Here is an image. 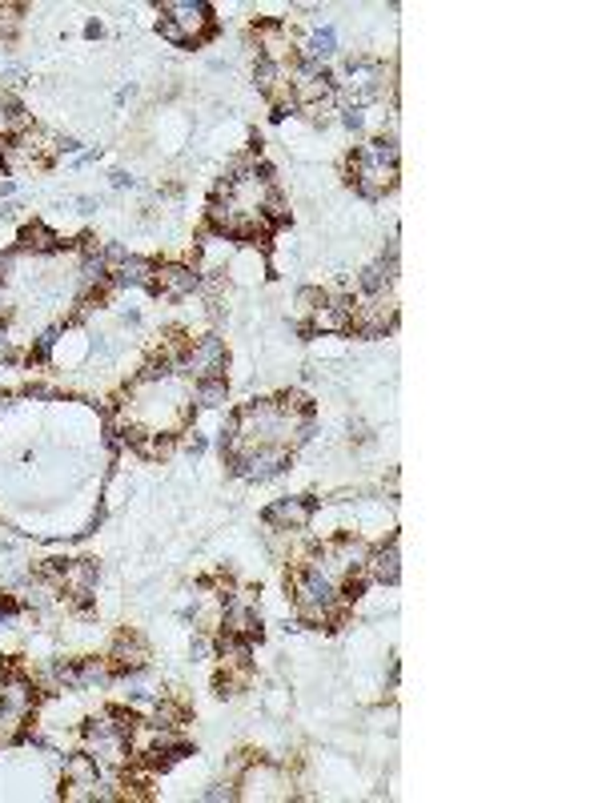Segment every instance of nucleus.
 <instances>
[{
  "instance_id": "obj_21",
  "label": "nucleus",
  "mask_w": 602,
  "mask_h": 803,
  "mask_svg": "<svg viewBox=\"0 0 602 803\" xmlns=\"http://www.w3.org/2000/svg\"><path fill=\"white\" fill-rule=\"evenodd\" d=\"M341 121H346V129L362 133V129H366V109H362V105H346V109H341Z\"/></svg>"
},
{
  "instance_id": "obj_23",
  "label": "nucleus",
  "mask_w": 602,
  "mask_h": 803,
  "mask_svg": "<svg viewBox=\"0 0 602 803\" xmlns=\"http://www.w3.org/2000/svg\"><path fill=\"white\" fill-rule=\"evenodd\" d=\"M205 799H210V803H221V799H237V792H233V787H229V784H213L210 792H205Z\"/></svg>"
},
{
  "instance_id": "obj_2",
  "label": "nucleus",
  "mask_w": 602,
  "mask_h": 803,
  "mask_svg": "<svg viewBox=\"0 0 602 803\" xmlns=\"http://www.w3.org/2000/svg\"><path fill=\"white\" fill-rule=\"evenodd\" d=\"M181 370H189L197 382L201 378H221V370H225V341L213 338V333L189 341V349H185V358H181Z\"/></svg>"
},
{
  "instance_id": "obj_18",
  "label": "nucleus",
  "mask_w": 602,
  "mask_h": 803,
  "mask_svg": "<svg viewBox=\"0 0 602 803\" xmlns=\"http://www.w3.org/2000/svg\"><path fill=\"white\" fill-rule=\"evenodd\" d=\"M225 398H229V390H225V378H201L197 382V402L201 406H225Z\"/></svg>"
},
{
  "instance_id": "obj_12",
  "label": "nucleus",
  "mask_w": 602,
  "mask_h": 803,
  "mask_svg": "<svg viewBox=\"0 0 602 803\" xmlns=\"http://www.w3.org/2000/svg\"><path fill=\"white\" fill-rule=\"evenodd\" d=\"M61 583H65V591H69L72 599H85V594L93 591V583H96V562H88V559L69 562L65 575H61Z\"/></svg>"
},
{
  "instance_id": "obj_28",
  "label": "nucleus",
  "mask_w": 602,
  "mask_h": 803,
  "mask_svg": "<svg viewBox=\"0 0 602 803\" xmlns=\"http://www.w3.org/2000/svg\"><path fill=\"white\" fill-rule=\"evenodd\" d=\"M189 450H193V455H201V450H205V438L193 434V438H189Z\"/></svg>"
},
{
  "instance_id": "obj_8",
  "label": "nucleus",
  "mask_w": 602,
  "mask_h": 803,
  "mask_svg": "<svg viewBox=\"0 0 602 803\" xmlns=\"http://www.w3.org/2000/svg\"><path fill=\"white\" fill-rule=\"evenodd\" d=\"M201 286V278L193 273V265H181V262H169V265H157L153 273V289L165 297H185Z\"/></svg>"
},
{
  "instance_id": "obj_26",
  "label": "nucleus",
  "mask_w": 602,
  "mask_h": 803,
  "mask_svg": "<svg viewBox=\"0 0 602 803\" xmlns=\"http://www.w3.org/2000/svg\"><path fill=\"white\" fill-rule=\"evenodd\" d=\"M113 185H117V189H125V185H133V177L125 173V169H117V173H113Z\"/></svg>"
},
{
  "instance_id": "obj_30",
  "label": "nucleus",
  "mask_w": 602,
  "mask_h": 803,
  "mask_svg": "<svg viewBox=\"0 0 602 803\" xmlns=\"http://www.w3.org/2000/svg\"><path fill=\"white\" fill-rule=\"evenodd\" d=\"M0 611H4V602H0Z\"/></svg>"
},
{
  "instance_id": "obj_1",
  "label": "nucleus",
  "mask_w": 602,
  "mask_h": 803,
  "mask_svg": "<svg viewBox=\"0 0 602 803\" xmlns=\"http://www.w3.org/2000/svg\"><path fill=\"white\" fill-rule=\"evenodd\" d=\"M161 17L173 20L177 33L185 36V44H193V41L213 33V12H210V4H201V0H173V4H161Z\"/></svg>"
},
{
  "instance_id": "obj_14",
  "label": "nucleus",
  "mask_w": 602,
  "mask_h": 803,
  "mask_svg": "<svg viewBox=\"0 0 602 803\" xmlns=\"http://www.w3.org/2000/svg\"><path fill=\"white\" fill-rule=\"evenodd\" d=\"M57 245H61V237L44 226V221H33V226L20 229V249H28V254H53Z\"/></svg>"
},
{
  "instance_id": "obj_3",
  "label": "nucleus",
  "mask_w": 602,
  "mask_h": 803,
  "mask_svg": "<svg viewBox=\"0 0 602 803\" xmlns=\"http://www.w3.org/2000/svg\"><path fill=\"white\" fill-rule=\"evenodd\" d=\"M393 317H398V306H393L390 294H366V302L354 306V325H349V330L366 333V338H377V333H385L393 325Z\"/></svg>"
},
{
  "instance_id": "obj_25",
  "label": "nucleus",
  "mask_w": 602,
  "mask_h": 803,
  "mask_svg": "<svg viewBox=\"0 0 602 803\" xmlns=\"http://www.w3.org/2000/svg\"><path fill=\"white\" fill-rule=\"evenodd\" d=\"M161 36H165V41H173V44H185V36L177 33V25H173V20H165V17H161Z\"/></svg>"
},
{
  "instance_id": "obj_11",
  "label": "nucleus",
  "mask_w": 602,
  "mask_h": 803,
  "mask_svg": "<svg viewBox=\"0 0 602 803\" xmlns=\"http://www.w3.org/2000/svg\"><path fill=\"white\" fill-rule=\"evenodd\" d=\"M221 627L233 631V635H241V639L262 635V619H257V611L249 607V602H237V599L225 602V619H221Z\"/></svg>"
},
{
  "instance_id": "obj_13",
  "label": "nucleus",
  "mask_w": 602,
  "mask_h": 803,
  "mask_svg": "<svg viewBox=\"0 0 602 803\" xmlns=\"http://www.w3.org/2000/svg\"><path fill=\"white\" fill-rule=\"evenodd\" d=\"M153 273H157L153 262H145V257H125L113 270V281L117 286H153Z\"/></svg>"
},
{
  "instance_id": "obj_20",
  "label": "nucleus",
  "mask_w": 602,
  "mask_h": 803,
  "mask_svg": "<svg viewBox=\"0 0 602 803\" xmlns=\"http://www.w3.org/2000/svg\"><path fill=\"white\" fill-rule=\"evenodd\" d=\"M20 28V4H0V36H12Z\"/></svg>"
},
{
  "instance_id": "obj_16",
  "label": "nucleus",
  "mask_w": 602,
  "mask_h": 803,
  "mask_svg": "<svg viewBox=\"0 0 602 803\" xmlns=\"http://www.w3.org/2000/svg\"><path fill=\"white\" fill-rule=\"evenodd\" d=\"M333 53H338V33H333V28H317V33L306 41V61L309 65L330 61Z\"/></svg>"
},
{
  "instance_id": "obj_4",
  "label": "nucleus",
  "mask_w": 602,
  "mask_h": 803,
  "mask_svg": "<svg viewBox=\"0 0 602 803\" xmlns=\"http://www.w3.org/2000/svg\"><path fill=\"white\" fill-rule=\"evenodd\" d=\"M286 463H289V450H286V446H254L249 455H241L237 463H229V466H233L241 478L265 482V478H273V474L286 470Z\"/></svg>"
},
{
  "instance_id": "obj_29",
  "label": "nucleus",
  "mask_w": 602,
  "mask_h": 803,
  "mask_svg": "<svg viewBox=\"0 0 602 803\" xmlns=\"http://www.w3.org/2000/svg\"><path fill=\"white\" fill-rule=\"evenodd\" d=\"M0 410H9V398H0Z\"/></svg>"
},
{
  "instance_id": "obj_19",
  "label": "nucleus",
  "mask_w": 602,
  "mask_h": 803,
  "mask_svg": "<svg viewBox=\"0 0 602 803\" xmlns=\"http://www.w3.org/2000/svg\"><path fill=\"white\" fill-rule=\"evenodd\" d=\"M322 302H325L322 289H314V286L297 289V297H293V314H297V317H306V322H309V314H314V310L322 306Z\"/></svg>"
},
{
  "instance_id": "obj_7",
  "label": "nucleus",
  "mask_w": 602,
  "mask_h": 803,
  "mask_svg": "<svg viewBox=\"0 0 602 803\" xmlns=\"http://www.w3.org/2000/svg\"><path fill=\"white\" fill-rule=\"evenodd\" d=\"M349 325H354V302H349V297L322 302V306L309 314V330H317V333H346Z\"/></svg>"
},
{
  "instance_id": "obj_17",
  "label": "nucleus",
  "mask_w": 602,
  "mask_h": 803,
  "mask_svg": "<svg viewBox=\"0 0 602 803\" xmlns=\"http://www.w3.org/2000/svg\"><path fill=\"white\" fill-rule=\"evenodd\" d=\"M96 760L93 755H72L69 763H65V776H69V784H96Z\"/></svg>"
},
{
  "instance_id": "obj_22",
  "label": "nucleus",
  "mask_w": 602,
  "mask_h": 803,
  "mask_svg": "<svg viewBox=\"0 0 602 803\" xmlns=\"http://www.w3.org/2000/svg\"><path fill=\"white\" fill-rule=\"evenodd\" d=\"M57 338H61V333H57V330H44L41 338H36V349H33V358H36V362H44V358H49V354H53V341H57Z\"/></svg>"
},
{
  "instance_id": "obj_6",
  "label": "nucleus",
  "mask_w": 602,
  "mask_h": 803,
  "mask_svg": "<svg viewBox=\"0 0 602 803\" xmlns=\"http://www.w3.org/2000/svg\"><path fill=\"white\" fill-rule=\"evenodd\" d=\"M346 173H349V181L358 185V193H366V197H382V193L393 185V169H385V165H370V161H362L358 153L349 157Z\"/></svg>"
},
{
  "instance_id": "obj_15",
  "label": "nucleus",
  "mask_w": 602,
  "mask_h": 803,
  "mask_svg": "<svg viewBox=\"0 0 602 803\" xmlns=\"http://www.w3.org/2000/svg\"><path fill=\"white\" fill-rule=\"evenodd\" d=\"M25 719H28L25 707H17V703H9V699L0 695V743L17 739V735L25 731Z\"/></svg>"
},
{
  "instance_id": "obj_9",
  "label": "nucleus",
  "mask_w": 602,
  "mask_h": 803,
  "mask_svg": "<svg viewBox=\"0 0 602 803\" xmlns=\"http://www.w3.org/2000/svg\"><path fill=\"white\" fill-rule=\"evenodd\" d=\"M113 663H109V671H117V675H137L141 667H145V659H149V646L141 643L137 635H117V643H113Z\"/></svg>"
},
{
  "instance_id": "obj_24",
  "label": "nucleus",
  "mask_w": 602,
  "mask_h": 803,
  "mask_svg": "<svg viewBox=\"0 0 602 803\" xmlns=\"http://www.w3.org/2000/svg\"><path fill=\"white\" fill-rule=\"evenodd\" d=\"M20 80H25V73H20V69H4V73H0V88H17Z\"/></svg>"
},
{
  "instance_id": "obj_27",
  "label": "nucleus",
  "mask_w": 602,
  "mask_h": 803,
  "mask_svg": "<svg viewBox=\"0 0 602 803\" xmlns=\"http://www.w3.org/2000/svg\"><path fill=\"white\" fill-rule=\"evenodd\" d=\"M193 655L205 659V655H210V643H205V639H197V643H193Z\"/></svg>"
},
{
  "instance_id": "obj_5",
  "label": "nucleus",
  "mask_w": 602,
  "mask_h": 803,
  "mask_svg": "<svg viewBox=\"0 0 602 803\" xmlns=\"http://www.w3.org/2000/svg\"><path fill=\"white\" fill-rule=\"evenodd\" d=\"M309 518H314V502L309 498H278L270 510H265V523L273 531H306Z\"/></svg>"
},
{
  "instance_id": "obj_10",
  "label": "nucleus",
  "mask_w": 602,
  "mask_h": 803,
  "mask_svg": "<svg viewBox=\"0 0 602 803\" xmlns=\"http://www.w3.org/2000/svg\"><path fill=\"white\" fill-rule=\"evenodd\" d=\"M398 547H377L366 554V567H362V575L370 578V583H398L401 567H398Z\"/></svg>"
}]
</instances>
